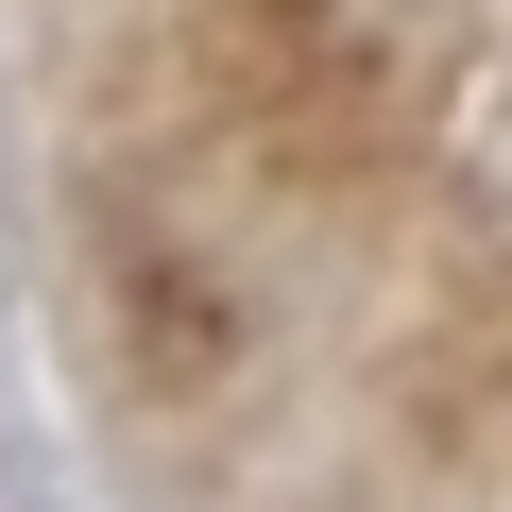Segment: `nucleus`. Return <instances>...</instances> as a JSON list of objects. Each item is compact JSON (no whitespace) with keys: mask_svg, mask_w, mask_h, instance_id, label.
<instances>
[{"mask_svg":"<svg viewBox=\"0 0 512 512\" xmlns=\"http://www.w3.org/2000/svg\"><path fill=\"white\" fill-rule=\"evenodd\" d=\"M120 359H137V393H222L239 376V291L205 256H120Z\"/></svg>","mask_w":512,"mask_h":512,"instance_id":"f257e3e1","label":"nucleus"}]
</instances>
